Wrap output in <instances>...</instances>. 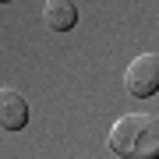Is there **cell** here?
Listing matches in <instances>:
<instances>
[{
  "mask_svg": "<svg viewBox=\"0 0 159 159\" xmlns=\"http://www.w3.org/2000/svg\"><path fill=\"white\" fill-rule=\"evenodd\" d=\"M110 152L120 159H159V117L124 113L106 134Z\"/></svg>",
  "mask_w": 159,
  "mask_h": 159,
  "instance_id": "6da1fadb",
  "label": "cell"
},
{
  "mask_svg": "<svg viewBox=\"0 0 159 159\" xmlns=\"http://www.w3.org/2000/svg\"><path fill=\"white\" fill-rule=\"evenodd\" d=\"M124 85L134 99H148L159 92V53H138L124 71Z\"/></svg>",
  "mask_w": 159,
  "mask_h": 159,
  "instance_id": "7a4b0ae2",
  "label": "cell"
},
{
  "mask_svg": "<svg viewBox=\"0 0 159 159\" xmlns=\"http://www.w3.org/2000/svg\"><path fill=\"white\" fill-rule=\"evenodd\" d=\"M0 124L4 131H21L29 124V102L18 89H0Z\"/></svg>",
  "mask_w": 159,
  "mask_h": 159,
  "instance_id": "3957f363",
  "label": "cell"
},
{
  "mask_svg": "<svg viewBox=\"0 0 159 159\" xmlns=\"http://www.w3.org/2000/svg\"><path fill=\"white\" fill-rule=\"evenodd\" d=\"M74 21H78L74 0H46L43 4V25L50 32H71Z\"/></svg>",
  "mask_w": 159,
  "mask_h": 159,
  "instance_id": "277c9868",
  "label": "cell"
},
{
  "mask_svg": "<svg viewBox=\"0 0 159 159\" xmlns=\"http://www.w3.org/2000/svg\"><path fill=\"white\" fill-rule=\"evenodd\" d=\"M0 4H11V0H0Z\"/></svg>",
  "mask_w": 159,
  "mask_h": 159,
  "instance_id": "5b68a950",
  "label": "cell"
}]
</instances>
